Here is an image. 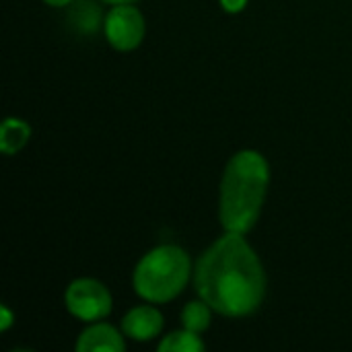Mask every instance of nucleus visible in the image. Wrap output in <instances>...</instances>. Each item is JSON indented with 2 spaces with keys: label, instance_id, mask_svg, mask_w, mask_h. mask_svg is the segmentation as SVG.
I'll use <instances>...</instances> for the list:
<instances>
[{
  "label": "nucleus",
  "instance_id": "20e7f679",
  "mask_svg": "<svg viewBox=\"0 0 352 352\" xmlns=\"http://www.w3.org/2000/svg\"><path fill=\"white\" fill-rule=\"evenodd\" d=\"M64 305L70 316L80 322L93 324L111 314V293L101 280L76 278L68 285L64 293Z\"/></svg>",
  "mask_w": 352,
  "mask_h": 352
},
{
  "label": "nucleus",
  "instance_id": "2eb2a0df",
  "mask_svg": "<svg viewBox=\"0 0 352 352\" xmlns=\"http://www.w3.org/2000/svg\"><path fill=\"white\" fill-rule=\"evenodd\" d=\"M103 2H107V4H132L136 0H103Z\"/></svg>",
  "mask_w": 352,
  "mask_h": 352
},
{
  "label": "nucleus",
  "instance_id": "423d86ee",
  "mask_svg": "<svg viewBox=\"0 0 352 352\" xmlns=\"http://www.w3.org/2000/svg\"><path fill=\"white\" fill-rule=\"evenodd\" d=\"M122 332L136 342H148L163 332V316L153 305H138L122 318Z\"/></svg>",
  "mask_w": 352,
  "mask_h": 352
},
{
  "label": "nucleus",
  "instance_id": "f03ea898",
  "mask_svg": "<svg viewBox=\"0 0 352 352\" xmlns=\"http://www.w3.org/2000/svg\"><path fill=\"white\" fill-rule=\"evenodd\" d=\"M270 184V167L262 153L245 148L235 153L221 179L219 221L229 233H248L260 219Z\"/></svg>",
  "mask_w": 352,
  "mask_h": 352
},
{
  "label": "nucleus",
  "instance_id": "1a4fd4ad",
  "mask_svg": "<svg viewBox=\"0 0 352 352\" xmlns=\"http://www.w3.org/2000/svg\"><path fill=\"white\" fill-rule=\"evenodd\" d=\"M206 346H204L200 334L186 330V328L163 336V340L159 342L161 352H202Z\"/></svg>",
  "mask_w": 352,
  "mask_h": 352
},
{
  "label": "nucleus",
  "instance_id": "0eeeda50",
  "mask_svg": "<svg viewBox=\"0 0 352 352\" xmlns=\"http://www.w3.org/2000/svg\"><path fill=\"white\" fill-rule=\"evenodd\" d=\"M78 352H124V336L109 324L93 322L87 330H82L76 338Z\"/></svg>",
  "mask_w": 352,
  "mask_h": 352
},
{
  "label": "nucleus",
  "instance_id": "9d476101",
  "mask_svg": "<svg viewBox=\"0 0 352 352\" xmlns=\"http://www.w3.org/2000/svg\"><path fill=\"white\" fill-rule=\"evenodd\" d=\"M212 307L200 299V301H192L182 309V326L186 330H192L196 334H202L204 330H208L210 320H212Z\"/></svg>",
  "mask_w": 352,
  "mask_h": 352
},
{
  "label": "nucleus",
  "instance_id": "7ed1b4c3",
  "mask_svg": "<svg viewBox=\"0 0 352 352\" xmlns=\"http://www.w3.org/2000/svg\"><path fill=\"white\" fill-rule=\"evenodd\" d=\"M192 262L179 245H159L144 254L134 268L132 285L140 299L148 303L173 301L188 285Z\"/></svg>",
  "mask_w": 352,
  "mask_h": 352
},
{
  "label": "nucleus",
  "instance_id": "f8f14e48",
  "mask_svg": "<svg viewBox=\"0 0 352 352\" xmlns=\"http://www.w3.org/2000/svg\"><path fill=\"white\" fill-rule=\"evenodd\" d=\"M219 2H221V6H223V10H225V12L237 14V12H241V10L248 6V2H250V0H219Z\"/></svg>",
  "mask_w": 352,
  "mask_h": 352
},
{
  "label": "nucleus",
  "instance_id": "4468645a",
  "mask_svg": "<svg viewBox=\"0 0 352 352\" xmlns=\"http://www.w3.org/2000/svg\"><path fill=\"white\" fill-rule=\"evenodd\" d=\"M47 6H56V8H64V6H70L74 0H43Z\"/></svg>",
  "mask_w": 352,
  "mask_h": 352
},
{
  "label": "nucleus",
  "instance_id": "ddd939ff",
  "mask_svg": "<svg viewBox=\"0 0 352 352\" xmlns=\"http://www.w3.org/2000/svg\"><path fill=\"white\" fill-rule=\"evenodd\" d=\"M12 324H14V316H12V311H10L6 305H2V307H0V330H2V332H6Z\"/></svg>",
  "mask_w": 352,
  "mask_h": 352
},
{
  "label": "nucleus",
  "instance_id": "9b49d317",
  "mask_svg": "<svg viewBox=\"0 0 352 352\" xmlns=\"http://www.w3.org/2000/svg\"><path fill=\"white\" fill-rule=\"evenodd\" d=\"M101 21V12L97 10V6L89 0H78L76 8L72 10V23L82 31V33H93L99 27Z\"/></svg>",
  "mask_w": 352,
  "mask_h": 352
},
{
  "label": "nucleus",
  "instance_id": "f257e3e1",
  "mask_svg": "<svg viewBox=\"0 0 352 352\" xmlns=\"http://www.w3.org/2000/svg\"><path fill=\"white\" fill-rule=\"evenodd\" d=\"M194 287L217 314L245 318L264 303L266 272L243 233L225 231L196 262Z\"/></svg>",
  "mask_w": 352,
  "mask_h": 352
},
{
  "label": "nucleus",
  "instance_id": "39448f33",
  "mask_svg": "<svg viewBox=\"0 0 352 352\" xmlns=\"http://www.w3.org/2000/svg\"><path fill=\"white\" fill-rule=\"evenodd\" d=\"M103 33L107 43L118 52L136 50L146 33V23L142 12L132 4H113L105 14Z\"/></svg>",
  "mask_w": 352,
  "mask_h": 352
},
{
  "label": "nucleus",
  "instance_id": "6e6552de",
  "mask_svg": "<svg viewBox=\"0 0 352 352\" xmlns=\"http://www.w3.org/2000/svg\"><path fill=\"white\" fill-rule=\"evenodd\" d=\"M31 136V126L21 118H6L0 126V151L4 155H16Z\"/></svg>",
  "mask_w": 352,
  "mask_h": 352
}]
</instances>
